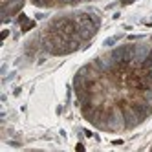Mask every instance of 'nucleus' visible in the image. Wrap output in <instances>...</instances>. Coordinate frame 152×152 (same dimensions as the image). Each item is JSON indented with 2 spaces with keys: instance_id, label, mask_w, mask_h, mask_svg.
Here are the masks:
<instances>
[{
  "instance_id": "1",
  "label": "nucleus",
  "mask_w": 152,
  "mask_h": 152,
  "mask_svg": "<svg viewBox=\"0 0 152 152\" xmlns=\"http://www.w3.org/2000/svg\"><path fill=\"white\" fill-rule=\"evenodd\" d=\"M55 29H57V33H61L64 39H70L75 33V24L72 22V20H59V22L55 24Z\"/></svg>"
},
{
  "instance_id": "2",
  "label": "nucleus",
  "mask_w": 152,
  "mask_h": 152,
  "mask_svg": "<svg viewBox=\"0 0 152 152\" xmlns=\"http://www.w3.org/2000/svg\"><path fill=\"white\" fill-rule=\"evenodd\" d=\"M31 28H35V22H26V24L22 26V31H29Z\"/></svg>"
},
{
  "instance_id": "3",
  "label": "nucleus",
  "mask_w": 152,
  "mask_h": 152,
  "mask_svg": "<svg viewBox=\"0 0 152 152\" xmlns=\"http://www.w3.org/2000/svg\"><path fill=\"white\" fill-rule=\"evenodd\" d=\"M7 2H9V0H0V4H2V6H4V7H6V6H7Z\"/></svg>"
},
{
  "instance_id": "4",
  "label": "nucleus",
  "mask_w": 152,
  "mask_h": 152,
  "mask_svg": "<svg viewBox=\"0 0 152 152\" xmlns=\"http://www.w3.org/2000/svg\"><path fill=\"white\" fill-rule=\"evenodd\" d=\"M130 2H132V0H123L121 4H125V6H126V4H130Z\"/></svg>"
}]
</instances>
